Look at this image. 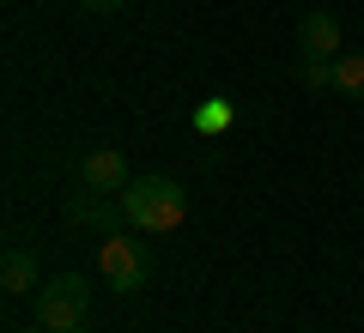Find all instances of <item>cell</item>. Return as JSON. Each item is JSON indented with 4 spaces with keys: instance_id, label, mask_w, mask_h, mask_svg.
<instances>
[{
    "instance_id": "cell-1",
    "label": "cell",
    "mask_w": 364,
    "mask_h": 333,
    "mask_svg": "<svg viewBox=\"0 0 364 333\" xmlns=\"http://www.w3.org/2000/svg\"><path fill=\"white\" fill-rule=\"evenodd\" d=\"M116 200H122V212H128V224L146 231V236H170V231H182V218H188V194L170 176H134L128 194H116Z\"/></svg>"
},
{
    "instance_id": "cell-2",
    "label": "cell",
    "mask_w": 364,
    "mask_h": 333,
    "mask_svg": "<svg viewBox=\"0 0 364 333\" xmlns=\"http://www.w3.org/2000/svg\"><path fill=\"white\" fill-rule=\"evenodd\" d=\"M91 315V291L79 273H55V279L37 285V327L49 333H79Z\"/></svg>"
},
{
    "instance_id": "cell-3",
    "label": "cell",
    "mask_w": 364,
    "mask_h": 333,
    "mask_svg": "<svg viewBox=\"0 0 364 333\" xmlns=\"http://www.w3.org/2000/svg\"><path fill=\"white\" fill-rule=\"evenodd\" d=\"M97 273H104L109 291L134 297L152 279V255H146V243H134V231H109L104 243H97Z\"/></svg>"
},
{
    "instance_id": "cell-4",
    "label": "cell",
    "mask_w": 364,
    "mask_h": 333,
    "mask_svg": "<svg viewBox=\"0 0 364 333\" xmlns=\"http://www.w3.org/2000/svg\"><path fill=\"white\" fill-rule=\"evenodd\" d=\"M79 182H85L91 194H128L134 170H128V158H122L116 146H97V152L79 158Z\"/></svg>"
},
{
    "instance_id": "cell-5",
    "label": "cell",
    "mask_w": 364,
    "mask_h": 333,
    "mask_svg": "<svg viewBox=\"0 0 364 333\" xmlns=\"http://www.w3.org/2000/svg\"><path fill=\"white\" fill-rule=\"evenodd\" d=\"M67 218H73V224H91V231H122V224H128V212H122V200H116V194H109V200H104V194H73V200H67Z\"/></svg>"
},
{
    "instance_id": "cell-6",
    "label": "cell",
    "mask_w": 364,
    "mask_h": 333,
    "mask_svg": "<svg viewBox=\"0 0 364 333\" xmlns=\"http://www.w3.org/2000/svg\"><path fill=\"white\" fill-rule=\"evenodd\" d=\"M334 49H340V18L334 13H304L298 55H310V61H334Z\"/></svg>"
},
{
    "instance_id": "cell-7",
    "label": "cell",
    "mask_w": 364,
    "mask_h": 333,
    "mask_svg": "<svg viewBox=\"0 0 364 333\" xmlns=\"http://www.w3.org/2000/svg\"><path fill=\"white\" fill-rule=\"evenodd\" d=\"M0 291H6V303L37 297V255H31L25 243H13V249H6V261H0Z\"/></svg>"
},
{
    "instance_id": "cell-8",
    "label": "cell",
    "mask_w": 364,
    "mask_h": 333,
    "mask_svg": "<svg viewBox=\"0 0 364 333\" xmlns=\"http://www.w3.org/2000/svg\"><path fill=\"white\" fill-rule=\"evenodd\" d=\"M334 91L364 103V55H334Z\"/></svg>"
},
{
    "instance_id": "cell-9",
    "label": "cell",
    "mask_w": 364,
    "mask_h": 333,
    "mask_svg": "<svg viewBox=\"0 0 364 333\" xmlns=\"http://www.w3.org/2000/svg\"><path fill=\"white\" fill-rule=\"evenodd\" d=\"M237 121V109H231V97H207L195 109V133H225Z\"/></svg>"
},
{
    "instance_id": "cell-10",
    "label": "cell",
    "mask_w": 364,
    "mask_h": 333,
    "mask_svg": "<svg viewBox=\"0 0 364 333\" xmlns=\"http://www.w3.org/2000/svg\"><path fill=\"white\" fill-rule=\"evenodd\" d=\"M298 79H304V85H310V91H328V85H334V61H310V55H304Z\"/></svg>"
},
{
    "instance_id": "cell-11",
    "label": "cell",
    "mask_w": 364,
    "mask_h": 333,
    "mask_svg": "<svg viewBox=\"0 0 364 333\" xmlns=\"http://www.w3.org/2000/svg\"><path fill=\"white\" fill-rule=\"evenodd\" d=\"M79 6H85V13H122L128 0H79Z\"/></svg>"
},
{
    "instance_id": "cell-12",
    "label": "cell",
    "mask_w": 364,
    "mask_h": 333,
    "mask_svg": "<svg viewBox=\"0 0 364 333\" xmlns=\"http://www.w3.org/2000/svg\"><path fill=\"white\" fill-rule=\"evenodd\" d=\"M18 333H49V327H18Z\"/></svg>"
},
{
    "instance_id": "cell-13",
    "label": "cell",
    "mask_w": 364,
    "mask_h": 333,
    "mask_svg": "<svg viewBox=\"0 0 364 333\" xmlns=\"http://www.w3.org/2000/svg\"><path fill=\"white\" fill-rule=\"evenodd\" d=\"M79 333H91V327H79Z\"/></svg>"
}]
</instances>
